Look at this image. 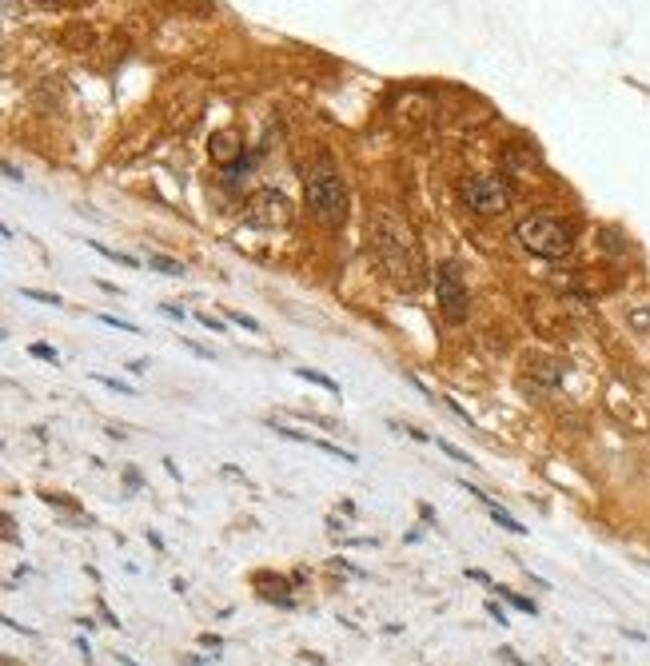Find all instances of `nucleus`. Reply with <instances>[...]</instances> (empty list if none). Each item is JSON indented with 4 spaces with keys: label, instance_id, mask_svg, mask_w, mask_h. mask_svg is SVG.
Listing matches in <instances>:
<instances>
[{
    "label": "nucleus",
    "instance_id": "f257e3e1",
    "mask_svg": "<svg viewBox=\"0 0 650 666\" xmlns=\"http://www.w3.org/2000/svg\"><path fill=\"white\" fill-rule=\"evenodd\" d=\"M375 252H379L383 272H387L399 288L415 292V288L423 284V252H419V244H415V232H411L403 220H395L391 212H383L379 224H375Z\"/></svg>",
    "mask_w": 650,
    "mask_h": 666
},
{
    "label": "nucleus",
    "instance_id": "f03ea898",
    "mask_svg": "<svg viewBox=\"0 0 650 666\" xmlns=\"http://www.w3.org/2000/svg\"><path fill=\"white\" fill-rule=\"evenodd\" d=\"M308 208L324 228H343L347 220V184L331 160H316L308 168Z\"/></svg>",
    "mask_w": 650,
    "mask_h": 666
},
{
    "label": "nucleus",
    "instance_id": "7ed1b4c3",
    "mask_svg": "<svg viewBox=\"0 0 650 666\" xmlns=\"http://www.w3.org/2000/svg\"><path fill=\"white\" fill-rule=\"evenodd\" d=\"M519 244L543 260H563L571 248H575V228L559 216H527L519 228H515Z\"/></svg>",
    "mask_w": 650,
    "mask_h": 666
},
{
    "label": "nucleus",
    "instance_id": "20e7f679",
    "mask_svg": "<svg viewBox=\"0 0 650 666\" xmlns=\"http://www.w3.org/2000/svg\"><path fill=\"white\" fill-rule=\"evenodd\" d=\"M435 296H439V312H443V320L447 324H463L467 320V312H471V296H467V288H463V272H459V264H439L435 268Z\"/></svg>",
    "mask_w": 650,
    "mask_h": 666
},
{
    "label": "nucleus",
    "instance_id": "39448f33",
    "mask_svg": "<svg viewBox=\"0 0 650 666\" xmlns=\"http://www.w3.org/2000/svg\"><path fill=\"white\" fill-rule=\"evenodd\" d=\"M463 204L471 212H479V216H499V212H507L511 192L495 176H467L463 180Z\"/></svg>",
    "mask_w": 650,
    "mask_h": 666
},
{
    "label": "nucleus",
    "instance_id": "423d86ee",
    "mask_svg": "<svg viewBox=\"0 0 650 666\" xmlns=\"http://www.w3.org/2000/svg\"><path fill=\"white\" fill-rule=\"evenodd\" d=\"M248 220L252 224H264V228H288L292 224V200L280 196V192H256L252 204H248Z\"/></svg>",
    "mask_w": 650,
    "mask_h": 666
},
{
    "label": "nucleus",
    "instance_id": "0eeeda50",
    "mask_svg": "<svg viewBox=\"0 0 650 666\" xmlns=\"http://www.w3.org/2000/svg\"><path fill=\"white\" fill-rule=\"evenodd\" d=\"M559 383H563V371H559V363H555V359H531V363H527V371H523V379H519V387H523L527 395H535V399L555 395V391H559Z\"/></svg>",
    "mask_w": 650,
    "mask_h": 666
},
{
    "label": "nucleus",
    "instance_id": "6e6552de",
    "mask_svg": "<svg viewBox=\"0 0 650 666\" xmlns=\"http://www.w3.org/2000/svg\"><path fill=\"white\" fill-rule=\"evenodd\" d=\"M463 491H471V495H475V499H479V503H483V507H487V511H491V519H495V523H499V527H503V531H511V535H527V527H523V523H519V519H511V515H507V511H503V507H499V503H495V499H491V495H487V491H479V487H471V483H467V479H463Z\"/></svg>",
    "mask_w": 650,
    "mask_h": 666
},
{
    "label": "nucleus",
    "instance_id": "1a4fd4ad",
    "mask_svg": "<svg viewBox=\"0 0 650 666\" xmlns=\"http://www.w3.org/2000/svg\"><path fill=\"white\" fill-rule=\"evenodd\" d=\"M208 148H212V156H216L220 164H236V160H240V140H236V132H216V136L208 140Z\"/></svg>",
    "mask_w": 650,
    "mask_h": 666
},
{
    "label": "nucleus",
    "instance_id": "9d476101",
    "mask_svg": "<svg viewBox=\"0 0 650 666\" xmlns=\"http://www.w3.org/2000/svg\"><path fill=\"white\" fill-rule=\"evenodd\" d=\"M623 316H627L631 332H639L643 339H650V300H635V304H627V308H623Z\"/></svg>",
    "mask_w": 650,
    "mask_h": 666
},
{
    "label": "nucleus",
    "instance_id": "9b49d317",
    "mask_svg": "<svg viewBox=\"0 0 650 666\" xmlns=\"http://www.w3.org/2000/svg\"><path fill=\"white\" fill-rule=\"evenodd\" d=\"M148 264H152V272H160V276H172V280L188 276V268H184L180 260H172V256H160V252H148Z\"/></svg>",
    "mask_w": 650,
    "mask_h": 666
},
{
    "label": "nucleus",
    "instance_id": "f8f14e48",
    "mask_svg": "<svg viewBox=\"0 0 650 666\" xmlns=\"http://www.w3.org/2000/svg\"><path fill=\"white\" fill-rule=\"evenodd\" d=\"M296 375H300L304 383H316V387H324V391H331V395H339V383H335L331 375H324V371H312V367H296Z\"/></svg>",
    "mask_w": 650,
    "mask_h": 666
},
{
    "label": "nucleus",
    "instance_id": "ddd939ff",
    "mask_svg": "<svg viewBox=\"0 0 650 666\" xmlns=\"http://www.w3.org/2000/svg\"><path fill=\"white\" fill-rule=\"evenodd\" d=\"M88 248H92V252H100V256H108L112 264H124V268H136V260H132V256H124V252H112V248H104L100 240H88Z\"/></svg>",
    "mask_w": 650,
    "mask_h": 666
},
{
    "label": "nucleus",
    "instance_id": "4468645a",
    "mask_svg": "<svg viewBox=\"0 0 650 666\" xmlns=\"http://www.w3.org/2000/svg\"><path fill=\"white\" fill-rule=\"evenodd\" d=\"M20 296L32 300V304H44V308H60V304H64L60 296H52V292H36V288H20Z\"/></svg>",
    "mask_w": 650,
    "mask_h": 666
},
{
    "label": "nucleus",
    "instance_id": "2eb2a0df",
    "mask_svg": "<svg viewBox=\"0 0 650 666\" xmlns=\"http://www.w3.org/2000/svg\"><path fill=\"white\" fill-rule=\"evenodd\" d=\"M232 316V324H240L244 332H252V335H264V324L260 320H252V316H244V312H228Z\"/></svg>",
    "mask_w": 650,
    "mask_h": 666
},
{
    "label": "nucleus",
    "instance_id": "dca6fc26",
    "mask_svg": "<svg viewBox=\"0 0 650 666\" xmlns=\"http://www.w3.org/2000/svg\"><path fill=\"white\" fill-rule=\"evenodd\" d=\"M28 355H36V359H44V363H52V367H60V355L48 347V343H32L28 347Z\"/></svg>",
    "mask_w": 650,
    "mask_h": 666
},
{
    "label": "nucleus",
    "instance_id": "f3484780",
    "mask_svg": "<svg viewBox=\"0 0 650 666\" xmlns=\"http://www.w3.org/2000/svg\"><path fill=\"white\" fill-rule=\"evenodd\" d=\"M92 379H96V383H104L108 391H120V395H136V391H132L128 383H120V379H112V375H100V371H92Z\"/></svg>",
    "mask_w": 650,
    "mask_h": 666
},
{
    "label": "nucleus",
    "instance_id": "a211bd4d",
    "mask_svg": "<svg viewBox=\"0 0 650 666\" xmlns=\"http://www.w3.org/2000/svg\"><path fill=\"white\" fill-rule=\"evenodd\" d=\"M491 591H495V595H503V599H507V603H511V607H519V611H527V615H535V603H527V599H519V595H511V591H507V587H491Z\"/></svg>",
    "mask_w": 650,
    "mask_h": 666
},
{
    "label": "nucleus",
    "instance_id": "6ab92c4d",
    "mask_svg": "<svg viewBox=\"0 0 650 666\" xmlns=\"http://www.w3.org/2000/svg\"><path fill=\"white\" fill-rule=\"evenodd\" d=\"M435 443H439V451H443V455H451L455 463H471V455H467V451H459L451 439H435Z\"/></svg>",
    "mask_w": 650,
    "mask_h": 666
},
{
    "label": "nucleus",
    "instance_id": "aec40b11",
    "mask_svg": "<svg viewBox=\"0 0 650 666\" xmlns=\"http://www.w3.org/2000/svg\"><path fill=\"white\" fill-rule=\"evenodd\" d=\"M180 343H184L192 355H200V359H216V351H212V347H204V343H196V339H188V335H180Z\"/></svg>",
    "mask_w": 650,
    "mask_h": 666
},
{
    "label": "nucleus",
    "instance_id": "412c9836",
    "mask_svg": "<svg viewBox=\"0 0 650 666\" xmlns=\"http://www.w3.org/2000/svg\"><path fill=\"white\" fill-rule=\"evenodd\" d=\"M40 499H44L48 507H64V511H72V515L80 511V507H76V499H68V495H40Z\"/></svg>",
    "mask_w": 650,
    "mask_h": 666
},
{
    "label": "nucleus",
    "instance_id": "4be33fe9",
    "mask_svg": "<svg viewBox=\"0 0 650 666\" xmlns=\"http://www.w3.org/2000/svg\"><path fill=\"white\" fill-rule=\"evenodd\" d=\"M100 324H108V328H120V332H128V335H140V328H136V324H128V320H116V316H100Z\"/></svg>",
    "mask_w": 650,
    "mask_h": 666
},
{
    "label": "nucleus",
    "instance_id": "5701e85b",
    "mask_svg": "<svg viewBox=\"0 0 650 666\" xmlns=\"http://www.w3.org/2000/svg\"><path fill=\"white\" fill-rule=\"evenodd\" d=\"M200 324L208 328V332H216V335H224V324L216 320V316H208V312H200Z\"/></svg>",
    "mask_w": 650,
    "mask_h": 666
},
{
    "label": "nucleus",
    "instance_id": "b1692460",
    "mask_svg": "<svg viewBox=\"0 0 650 666\" xmlns=\"http://www.w3.org/2000/svg\"><path fill=\"white\" fill-rule=\"evenodd\" d=\"M487 615H491V619H495L499 627H507V623H511V619L503 615V607H499V603H487Z\"/></svg>",
    "mask_w": 650,
    "mask_h": 666
},
{
    "label": "nucleus",
    "instance_id": "393cba45",
    "mask_svg": "<svg viewBox=\"0 0 650 666\" xmlns=\"http://www.w3.org/2000/svg\"><path fill=\"white\" fill-rule=\"evenodd\" d=\"M200 647H208V651H224V639H220V635H200Z\"/></svg>",
    "mask_w": 650,
    "mask_h": 666
},
{
    "label": "nucleus",
    "instance_id": "a878e982",
    "mask_svg": "<svg viewBox=\"0 0 650 666\" xmlns=\"http://www.w3.org/2000/svg\"><path fill=\"white\" fill-rule=\"evenodd\" d=\"M124 367H128V371H132V375H144V371H148V363H144V359H128V363H124Z\"/></svg>",
    "mask_w": 650,
    "mask_h": 666
},
{
    "label": "nucleus",
    "instance_id": "bb28decb",
    "mask_svg": "<svg viewBox=\"0 0 650 666\" xmlns=\"http://www.w3.org/2000/svg\"><path fill=\"white\" fill-rule=\"evenodd\" d=\"M4 539L16 543V523H12V515H4Z\"/></svg>",
    "mask_w": 650,
    "mask_h": 666
},
{
    "label": "nucleus",
    "instance_id": "cd10ccee",
    "mask_svg": "<svg viewBox=\"0 0 650 666\" xmlns=\"http://www.w3.org/2000/svg\"><path fill=\"white\" fill-rule=\"evenodd\" d=\"M467 579H475V583H483V587H491V579H487V571H471V567H467Z\"/></svg>",
    "mask_w": 650,
    "mask_h": 666
},
{
    "label": "nucleus",
    "instance_id": "c85d7f7f",
    "mask_svg": "<svg viewBox=\"0 0 650 666\" xmlns=\"http://www.w3.org/2000/svg\"><path fill=\"white\" fill-rule=\"evenodd\" d=\"M160 312H164V316H172V320H184V312H180V308H172V304H160Z\"/></svg>",
    "mask_w": 650,
    "mask_h": 666
},
{
    "label": "nucleus",
    "instance_id": "c756f323",
    "mask_svg": "<svg viewBox=\"0 0 650 666\" xmlns=\"http://www.w3.org/2000/svg\"><path fill=\"white\" fill-rule=\"evenodd\" d=\"M124 479H128V491H140V475L136 471H124Z\"/></svg>",
    "mask_w": 650,
    "mask_h": 666
},
{
    "label": "nucleus",
    "instance_id": "7c9ffc66",
    "mask_svg": "<svg viewBox=\"0 0 650 666\" xmlns=\"http://www.w3.org/2000/svg\"><path fill=\"white\" fill-rule=\"evenodd\" d=\"M100 615H104V623H108V627H120V619H116V615H112L104 603H100Z\"/></svg>",
    "mask_w": 650,
    "mask_h": 666
},
{
    "label": "nucleus",
    "instance_id": "2f4dec72",
    "mask_svg": "<svg viewBox=\"0 0 650 666\" xmlns=\"http://www.w3.org/2000/svg\"><path fill=\"white\" fill-rule=\"evenodd\" d=\"M44 4H64V0H44Z\"/></svg>",
    "mask_w": 650,
    "mask_h": 666
}]
</instances>
